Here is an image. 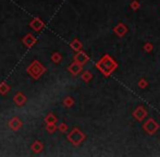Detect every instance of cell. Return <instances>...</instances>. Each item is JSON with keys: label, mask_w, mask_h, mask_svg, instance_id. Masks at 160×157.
<instances>
[{"label": "cell", "mask_w": 160, "mask_h": 157, "mask_svg": "<svg viewBox=\"0 0 160 157\" xmlns=\"http://www.w3.org/2000/svg\"><path fill=\"white\" fill-rule=\"evenodd\" d=\"M74 59H75V61H76V62L83 65V63H85L86 61L88 60V57L84 53H76V55H75Z\"/></svg>", "instance_id": "3957f363"}, {"label": "cell", "mask_w": 160, "mask_h": 157, "mask_svg": "<svg viewBox=\"0 0 160 157\" xmlns=\"http://www.w3.org/2000/svg\"><path fill=\"white\" fill-rule=\"evenodd\" d=\"M82 70V66H81V63H79V62H73L72 65L70 66L69 67V71L71 72L72 74H77V73H80V71Z\"/></svg>", "instance_id": "7a4b0ae2"}, {"label": "cell", "mask_w": 160, "mask_h": 157, "mask_svg": "<svg viewBox=\"0 0 160 157\" xmlns=\"http://www.w3.org/2000/svg\"><path fill=\"white\" fill-rule=\"evenodd\" d=\"M83 138H84V135L81 133V131H79V130H76V129L73 130L72 133H71V134L69 135L70 141L72 142V143H74V144L81 143L82 140H83Z\"/></svg>", "instance_id": "6da1fadb"}]
</instances>
